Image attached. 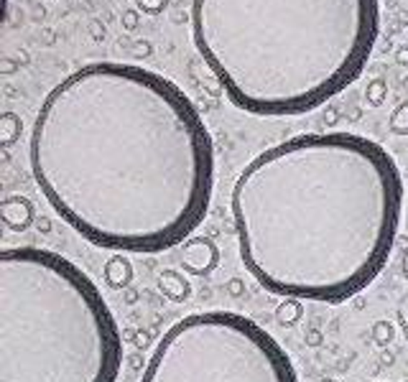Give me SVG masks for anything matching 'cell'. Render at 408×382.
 I'll use <instances>...</instances> for the list:
<instances>
[{"label": "cell", "mask_w": 408, "mask_h": 382, "mask_svg": "<svg viewBox=\"0 0 408 382\" xmlns=\"http://www.w3.org/2000/svg\"><path fill=\"white\" fill-rule=\"evenodd\" d=\"M38 191L103 250L189 240L214 191V146L187 92L153 69L92 61L49 90L28 138Z\"/></svg>", "instance_id": "6da1fadb"}, {"label": "cell", "mask_w": 408, "mask_h": 382, "mask_svg": "<svg viewBox=\"0 0 408 382\" xmlns=\"http://www.w3.org/2000/svg\"><path fill=\"white\" fill-rule=\"evenodd\" d=\"M230 212L243 265L266 291L342 304L388 262L403 217V179L370 138L293 135L240 171Z\"/></svg>", "instance_id": "7a4b0ae2"}, {"label": "cell", "mask_w": 408, "mask_h": 382, "mask_svg": "<svg viewBox=\"0 0 408 382\" xmlns=\"http://www.w3.org/2000/svg\"><path fill=\"white\" fill-rule=\"evenodd\" d=\"M378 0H192V38L227 100L258 117L322 107L367 67Z\"/></svg>", "instance_id": "3957f363"}, {"label": "cell", "mask_w": 408, "mask_h": 382, "mask_svg": "<svg viewBox=\"0 0 408 382\" xmlns=\"http://www.w3.org/2000/svg\"><path fill=\"white\" fill-rule=\"evenodd\" d=\"M122 336L100 288L43 248L0 250V382H117Z\"/></svg>", "instance_id": "277c9868"}, {"label": "cell", "mask_w": 408, "mask_h": 382, "mask_svg": "<svg viewBox=\"0 0 408 382\" xmlns=\"http://www.w3.org/2000/svg\"><path fill=\"white\" fill-rule=\"evenodd\" d=\"M140 382H299L291 357L235 311H197L166 329Z\"/></svg>", "instance_id": "5b68a950"}, {"label": "cell", "mask_w": 408, "mask_h": 382, "mask_svg": "<svg viewBox=\"0 0 408 382\" xmlns=\"http://www.w3.org/2000/svg\"><path fill=\"white\" fill-rule=\"evenodd\" d=\"M219 262V250L209 237H192L184 243L182 250V265L189 275L204 278L217 267Z\"/></svg>", "instance_id": "8992f818"}, {"label": "cell", "mask_w": 408, "mask_h": 382, "mask_svg": "<svg viewBox=\"0 0 408 382\" xmlns=\"http://www.w3.org/2000/svg\"><path fill=\"white\" fill-rule=\"evenodd\" d=\"M0 217L8 230L23 232L33 225V204L26 196H8L0 201Z\"/></svg>", "instance_id": "52a82bcc"}, {"label": "cell", "mask_w": 408, "mask_h": 382, "mask_svg": "<svg viewBox=\"0 0 408 382\" xmlns=\"http://www.w3.org/2000/svg\"><path fill=\"white\" fill-rule=\"evenodd\" d=\"M159 291L164 293V298L174 301V304H182L192 296V285L189 280L184 278V273L169 267V270H161L159 275Z\"/></svg>", "instance_id": "ba28073f"}, {"label": "cell", "mask_w": 408, "mask_h": 382, "mask_svg": "<svg viewBox=\"0 0 408 382\" xmlns=\"http://www.w3.org/2000/svg\"><path fill=\"white\" fill-rule=\"evenodd\" d=\"M103 275H105V283H108L110 288L122 291V288H128L130 280H133V265H130L128 258L115 255V258H110V260L105 262Z\"/></svg>", "instance_id": "9c48e42d"}, {"label": "cell", "mask_w": 408, "mask_h": 382, "mask_svg": "<svg viewBox=\"0 0 408 382\" xmlns=\"http://www.w3.org/2000/svg\"><path fill=\"white\" fill-rule=\"evenodd\" d=\"M301 319H304V301H299V298H283L276 306V322L281 327H296Z\"/></svg>", "instance_id": "30bf717a"}, {"label": "cell", "mask_w": 408, "mask_h": 382, "mask_svg": "<svg viewBox=\"0 0 408 382\" xmlns=\"http://www.w3.org/2000/svg\"><path fill=\"white\" fill-rule=\"evenodd\" d=\"M21 130H23V122L16 112H6L0 117V143L3 146H13L21 138Z\"/></svg>", "instance_id": "8fae6325"}, {"label": "cell", "mask_w": 408, "mask_h": 382, "mask_svg": "<svg viewBox=\"0 0 408 382\" xmlns=\"http://www.w3.org/2000/svg\"><path fill=\"white\" fill-rule=\"evenodd\" d=\"M388 130L393 135H401V138H406L408 135V100H403V102L390 112Z\"/></svg>", "instance_id": "7c38bea8"}, {"label": "cell", "mask_w": 408, "mask_h": 382, "mask_svg": "<svg viewBox=\"0 0 408 382\" xmlns=\"http://www.w3.org/2000/svg\"><path fill=\"white\" fill-rule=\"evenodd\" d=\"M385 97H388V82H385L383 77H375L367 82L365 87V100L370 107H380V105L385 102Z\"/></svg>", "instance_id": "4fadbf2b"}, {"label": "cell", "mask_w": 408, "mask_h": 382, "mask_svg": "<svg viewBox=\"0 0 408 382\" xmlns=\"http://www.w3.org/2000/svg\"><path fill=\"white\" fill-rule=\"evenodd\" d=\"M370 334H372V341H375L378 346H388L390 341H393V336H396V329H393V324L390 322L380 319V322L372 324Z\"/></svg>", "instance_id": "5bb4252c"}, {"label": "cell", "mask_w": 408, "mask_h": 382, "mask_svg": "<svg viewBox=\"0 0 408 382\" xmlns=\"http://www.w3.org/2000/svg\"><path fill=\"white\" fill-rule=\"evenodd\" d=\"M135 6H138V11L146 13V16H159V13L166 11L169 0H135Z\"/></svg>", "instance_id": "9a60e30c"}, {"label": "cell", "mask_w": 408, "mask_h": 382, "mask_svg": "<svg viewBox=\"0 0 408 382\" xmlns=\"http://www.w3.org/2000/svg\"><path fill=\"white\" fill-rule=\"evenodd\" d=\"M396 319H398V327H401V334L406 336V341H408V296L403 298L401 304H398Z\"/></svg>", "instance_id": "2e32d148"}, {"label": "cell", "mask_w": 408, "mask_h": 382, "mask_svg": "<svg viewBox=\"0 0 408 382\" xmlns=\"http://www.w3.org/2000/svg\"><path fill=\"white\" fill-rule=\"evenodd\" d=\"M227 293H230L232 298H240L245 293V283L240 278H232L227 280Z\"/></svg>", "instance_id": "e0dca14e"}, {"label": "cell", "mask_w": 408, "mask_h": 382, "mask_svg": "<svg viewBox=\"0 0 408 382\" xmlns=\"http://www.w3.org/2000/svg\"><path fill=\"white\" fill-rule=\"evenodd\" d=\"M304 339H306V344H309V346H319V344H322V331H319V329H309Z\"/></svg>", "instance_id": "ac0fdd59"}, {"label": "cell", "mask_w": 408, "mask_h": 382, "mask_svg": "<svg viewBox=\"0 0 408 382\" xmlns=\"http://www.w3.org/2000/svg\"><path fill=\"white\" fill-rule=\"evenodd\" d=\"M122 26H125V28H130V31L138 26V16H135V11H128L125 16H122Z\"/></svg>", "instance_id": "d6986e66"}, {"label": "cell", "mask_w": 408, "mask_h": 382, "mask_svg": "<svg viewBox=\"0 0 408 382\" xmlns=\"http://www.w3.org/2000/svg\"><path fill=\"white\" fill-rule=\"evenodd\" d=\"M396 61L401 67H408V46H398L396 49Z\"/></svg>", "instance_id": "ffe728a7"}, {"label": "cell", "mask_w": 408, "mask_h": 382, "mask_svg": "<svg viewBox=\"0 0 408 382\" xmlns=\"http://www.w3.org/2000/svg\"><path fill=\"white\" fill-rule=\"evenodd\" d=\"M401 270H403V275L408 278V253L403 255V262H401Z\"/></svg>", "instance_id": "44dd1931"}, {"label": "cell", "mask_w": 408, "mask_h": 382, "mask_svg": "<svg viewBox=\"0 0 408 382\" xmlns=\"http://www.w3.org/2000/svg\"><path fill=\"white\" fill-rule=\"evenodd\" d=\"M403 90H406V92H408V77H406V79H403Z\"/></svg>", "instance_id": "7402d4cb"}, {"label": "cell", "mask_w": 408, "mask_h": 382, "mask_svg": "<svg viewBox=\"0 0 408 382\" xmlns=\"http://www.w3.org/2000/svg\"><path fill=\"white\" fill-rule=\"evenodd\" d=\"M319 382H337V380H329V377H324V380H319Z\"/></svg>", "instance_id": "603a6c76"}, {"label": "cell", "mask_w": 408, "mask_h": 382, "mask_svg": "<svg viewBox=\"0 0 408 382\" xmlns=\"http://www.w3.org/2000/svg\"><path fill=\"white\" fill-rule=\"evenodd\" d=\"M406 230H408V219H406Z\"/></svg>", "instance_id": "cb8c5ba5"}]
</instances>
